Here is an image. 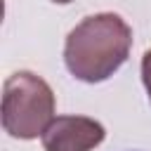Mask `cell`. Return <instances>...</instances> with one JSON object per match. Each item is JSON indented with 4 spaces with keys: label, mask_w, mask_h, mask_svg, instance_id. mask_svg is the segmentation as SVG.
Here are the masks:
<instances>
[{
    "label": "cell",
    "mask_w": 151,
    "mask_h": 151,
    "mask_svg": "<svg viewBox=\"0 0 151 151\" xmlns=\"http://www.w3.org/2000/svg\"><path fill=\"white\" fill-rule=\"evenodd\" d=\"M54 113L52 87L31 71L12 73L2 85V127L14 139H35Z\"/></svg>",
    "instance_id": "cell-2"
},
{
    "label": "cell",
    "mask_w": 151,
    "mask_h": 151,
    "mask_svg": "<svg viewBox=\"0 0 151 151\" xmlns=\"http://www.w3.org/2000/svg\"><path fill=\"white\" fill-rule=\"evenodd\" d=\"M52 2H57V5H68V2H73V0H52Z\"/></svg>",
    "instance_id": "cell-5"
},
{
    "label": "cell",
    "mask_w": 151,
    "mask_h": 151,
    "mask_svg": "<svg viewBox=\"0 0 151 151\" xmlns=\"http://www.w3.org/2000/svg\"><path fill=\"white\" fill-rule=\"evenodd\" d=\"M132 28L123 17L101 12L85 17L66 38L64 64L73 78L83 83H101L111 78L130 57Z\"/></svg>",
    "instance_id": "cell-1"
},
{
    "label": "cell",
    "mask_w": 151,
    "mask_h": 151,
    "mask_svg": "<svg viewBox=\"0 0 151 151\" xmlns=\"http://www.w3.org/2000/svg\"><path fill=\"white\" fill-rule=\"evenodd\" d=\"M106 137L99 120L87 116H59L42 132L45 151H92Z\"/></svg>",
    "instance_id": "cell-3"
},
{
    "label": "cell",
    "mask_w": 151,
    "mask_h": 151,
    "mask_svg": "<svg viewBox=\"0 0 151 151\" xmlns=\"http://www.w3.org/2000/svg\"><path fill=\"white\" fill-rule=\"evenodd\" d=\"M142 80H144V87H146V94L151 101V50H146L142 57Z\"/></svg>",
    "instance_id": "cell-4"
}]
</instances>
